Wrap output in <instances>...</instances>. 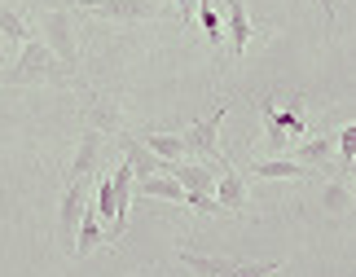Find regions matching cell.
<instances>
[{
  "label": "cell",
  "mask_w": 356,
  "mask_h": 277,
  "mask_svg": "<svg viewBox=\"0 0 356 277\" xmlns=\"http://www.w3.org/2000/svg\"><path fill=\"white\" fill-rule=\"evenodd\" d=\"M330 155H334V136H312V141L295 145V163H304V168H312V172L325 168Z\"/></svg>",
  "instance_id": "cell-16"
},
{
  "label": "cell",
  "mask_w": 356,
  "mask_h": 277,
  "mask_svg": "<svg viewBox=\"0 0 356 277\" xmlns=\"http://www.w3.org/2000/svg\"><path fill=\"white\" fill-rule=\"evenodd\" d=\"M92 207H97V216H102V220H111V225H115V193H111V176H102V181H97V203H92Z\"/></svg>",
  "instance_id": "cell-22"
},
{
  "label": "cell",
  "mask_w": 356,
  "mask_h": 277,
  "mask_svg": "<svg viewBox=\"0 0 356 277\" xmlns=\"http://www.w3.org/2000/svg\"><path fill=\"white\" fill-rule=\"evenodd\" d=\"M0 35H9L13 45H26V40H31V26L22 22V13H18V9L0 5Z\"/></svg>",
  "instance_id": "cell-19"
},
{
  "label": "cell",
  "mask_w": 356,
  "mask_h": 277,
  "mask_svg": "<svg viewBox=\"0 0 356 277\" xmlns=\"http://www.w3.org/2000/svg\"><path fill=\"white\" fill-rule=\"evenodd\" d=\"M251 176L255 181H308L312 168H304L295 159H259V163H251Z\"/></svg>",
  "instance_id": "cell-12"
},
{
  "label": "cell",
  "mask_w": 356,
  "mask_h": 277,
  "mask_svg": "<svg viewBox=\"0 0 356 277\" xmlns=\"http://www.w3.org/2000/svg\"><path fill=\"white\" fill-rule=\"evenodd\" d=\"M102 242H111L102 233V216H97V207H88L84 203V216H79V229H75V246H71V255L75 260H84V255H92Z\"/></svg>",
  "instance_id": "cell-10"
},
{
  "label": "cell",
  "mask_w": 356,
  "mask_h": 277,
  "mask_svg": "<svg viewBox=\"0 0 356 277\" xmlns=\"http://www.w3.org/2000/svg\"><path fill=\"white\" fill-rule=\"evenodd\" d=\"M141 145L149 150V155H159L163 163H181L185 159V136L181 132H145Z\"/></svg>",
  "instance_id": "cell-14"
},
{
  "label": "cell",
  "mask_w": 356,
  "mask_h": 277,
  "mask_svg": "<svg viewBox=\"0 0 356 277\" xmlns=\"http://www.w3.org/2000/svg\"><path fill=\"white\" fill-rule=\"evenodd\" d=\"M136 193H145V198H163V203H185V189L176 176L159 172V176H145V181H136Z\"/></svg>",
  "instance_id": "cell-15"
},
{
  "label": "cell",
  "mask_w": 356,
  "mask_h": 277,
  "mask_svg": "<svg viewBox=\"0 0 356 277\" xmlns=\"http://www.w3.org/2000/svg\"><path fill=\"white\" fill-rule=\"evenodd\" d=\"M216 203L220 212H246V181L229 168V159H216Z\"/></svg>",
  "instance_id": "cell-6"
},
{
  "label": "cell",
  "mask_w": 356,
  "mask_h": 277,
  "mask_svg": "<svg viewBox=\"0 0 356 277\" xmlns=\"http://www.w3.org/2000/svg\"><path fill=\"white\" fill-rule=\"evenodd\" d=\"M40 26H44V35H40V40L53 49V58L62 62V71L75 75L79 71V49H75V35H71V13H66V9H49Z\"/></svg>",
  "instance_id": "cell-2"
},
{
  "label": "cell",
  "mask_w": 356,
  "mask_h": 277,
  "mask_svg": "<svg viewBox=\"0 0 356 277\" xmlns=\"http://www.w3.org/2000/svg\"><path fill=\"white\" fill-rule=\"evenodd\" d=\"M194 18L202 22V31H207V40H211V49L220 45V13H216V0H198V13Z\"/></svg>",
  "instance_id": "cell-21"
},
{
  "label": "cell",
  "mask_w": 356,
  "mask_h": 277,
  "mask_svg": "<svg viewBox=\"0 0 356 277\" xmlns=\"http://www.w3.org/2000/svg\"><path fill=\"white\" fill-rule=\"evenodd\" d=\"M339 155H343V168H356V123H348L343 132H339Z\"/></svg>",
  "instance_id": "cell-23"
},
{
  "label": "cell",
  "mask_w": 356,
  "mask_h": 277,
  "mask_svg": "<svg viewBox=\"0 0 356 277\" xmlns=\"http://www.w3.org/2000/svg\"><path fill=\"white\" fill-rule=\"evenodd\" d=\"M216 5H225V13H229V53L234 58H242L246 53V45H251V13H246V5L242 0H216Z\"/></svg>",
  "instance_id": "cell-9"
},
{
  "label": "cell",
  "mask_w": 356,
  "mask_h": 277,
  "mask_svg": "<svg viewBox=\"0 0 356 277\" xmlns=\"http://www.w3.org/2000/svg\"><path fill=\"white\" fill-rule=\"evenodd\" d=\"M225 115H229V106H216L207 119H198V123H189V128L181 132L185 136V155H194V159H220V123H225Z\"/></svg>",
  "instance_id": "cell-3"
},
{
  "label": "cell",
  "mask_w": 356,
  "mask_h": 277,
  "mask_svg": "<svg viewBox=\"0 0 356 277\" xmlns=\"http://www.w3.org/2000/svg\"><path fill=\"white\" fill-rule=\"evenodd\" d=\"M9 84L18 88V84H44V79H66V71H62V62L53 58V49L44 45L40 35H31L22 45V53H18V62L9 66Z\"/></svg>",
  "instance_id": "cell-1"
},
{
  "label": "cell",
  "mask_w": 356,
  "mask_h": 277,
  "mask_svg": "<svg viewBox=\"0 0 356 277\" xmlns=\"http://www.w3.org/2000/svg\"><path fill=\"white\" fill-rule=\"evenodd\" d=\"M75 9L111 18V22H141L159 13V0H75Z\"/></svg>",
  "instance_id": "cell-4"
},
{
  "label": "cell",
  "mask_w": 356,
  "mask_h": 277,
  "mask_svg": "<svg viewBox=\"0 0 356 277\" xmlns=\"http://www.w3.org/2000/svg\"><path fill=\"white\" fill-rule=\"evenodd\" d=\"M102 145H106V132L97 128V123H88L84 136H79L75 163H71V181H88L92 168H97V159H102Z\"/></svg>",
  "instance_id": "cell-8"
},
{
  "label": "cell",
  "mask_w": 356,
  "mask_h": 277,
  "mask_svg": "<svg viewBox=\"0 0 356 277\" xmlns=\"http://www.w3.org/2000/svg\"><path fill=\"white\" fill-rule=\"evenodd\" d=\"M181 264H185V269H194L198 277H225L229 269L238 264V260H225V255H198V251H185V246H181Z\"/></svg>",
  "instance_id": "cell-17"
},
{
  "label": "cell",
  "mask_w": 356,
  "mask_h": 277,
  "mask_svg": "<svg viewBox=\"0 0 356 277\" xmlns=\"http://www.w3.org/2000/svg\"><path fill=\"white\" fill-rule=\"evenodd\" d=\"M84 203H88V181H66L62 207H58V233H62L66 251L75 246V229H79V216H84Z\"/></svg>",
  "instance_id": "cell-5"
},
{
  "label": "cell",
  "mask_w": 356,
  "mask_h": 277,
  "mask_svg": "<svg viewBox=\"0 0 356 277\" xmlns=\"http://www.w3.org/2000/svg\"><path fill=\"white\" fill-rule=\"evenodd\" d=\"M111 193H115V225H111V242H119V233L128 229V207H132V193H136V176L128 168V159L115 168L111 176Z\"/></svg>",
  "instance_id": "cell-7"
},
{
  "label": "cell",
  "mask_w": 356,
  "mask_h": 277,
  "mask_svg": "<svg viewBox=\"0 0 356 277\" xmlns=\"http://www.w3.org/2000/svg\"><path fill=\"white\" fill-rule=\"evenodd\" d=\"M317 5H321V18H325V31H330V26H334V0H317Z\"/></svg>",
  "instance_id": "cell-25"
},
{
  "label": "cell",
  "mask_w": 356,
  "mask_h": 277,
  "mask_svg": "<svg viewBox=\"0 0 356 277\" xmlns=\"http://www.w3.org/2000/svg\"><path fill=\"white\" fill-rule=\"evenodd\" d=\"M259 115H264V136H268V150L273 155H286V145H291V136H286V128H282V115H277V106L268 102H259Z\"/></svg>",
  "instance_id": "cell-18"
},
{
  "label": "cell",
  "mask_w": 356,
  "mask_h": 277,
  "mask_svg": "<svg viewBox=\"0 0 356 277\" xmlns=\"http://www.w3.org/2000/svg\"><path fill=\"white\" fill-rule=\"evenodd\" d=\"M168 176H176L185 193H216V172L207 163H168Z\"/></svg>",
  "instance_id": "cell-11"
},
{
  "label": "cell",
  "mask_w": 356,
  "mask_h": 277,
  "mask_svg": "<svg viewBox=\"0 0 356 277\" xmlns=\"http://www.w3.org/2000/svg\"><path fill=\"white\" fill-rule=\"evenodd\" d=\"M176 9H181V18H185V22H194V13H198V0H176Z\"/></svg>",
  "instance_id": "cell-24"
},
{
  "label": "cell",
  "mask_w": 356,
  "mask_h": 277,
  "mask_svg": "<svg viewBox=\"0 0 356 277\" xmlns=\"http://www.w3.org/2000/svg\"><path fill=\"white\" fill-rule=\"evenodd\" d=\"M321 203H325V212H330V216H343L348 207H352V189L343 181H330V185H325V193H321Z\"/></svg>",
  "instance_id": "cell-20"
},
{
  "label": "cell",
  "mask_w": 356,
  "mask_h": 277,
  "mask_svg": "<svg viewBox=\"0 0 356 277\" xmlns=\"http://www.w3.org/2000/svg\"><path fill=\"white\" fill-rule=\"evenodd\" d=\"M352 277H356V273H352Z\"/></svg>",
  "instance_id": "cell-26"
},
{
  "label": "cell",
  "mask_w": 356,
  "mask_h": 277,
  "mask_svg": "<svg viewBox=\"0 0 356 277\" xmlns=\"http://www.w3.org/2000/svg\"><path fill=\"white\" fill-rule=\"evenodd\" d=\"M123 159H128V168L136 181H145V176H159V172H168V163H163L159 155H149V150L136 141V136H123Z\"/></svg>",
  "instance_id": "cell-13"
}]
</instances>
